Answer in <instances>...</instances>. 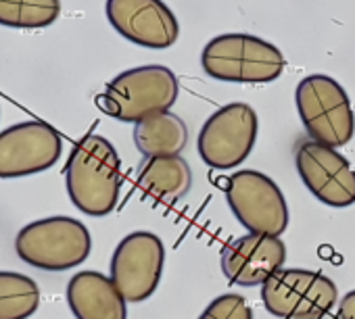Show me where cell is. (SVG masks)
<instances>
[{"label":"cell","mask_w":355,"mask_h":319,"mask_svg":"<svg viewBox=\"0 0 355 319\" xmlns=\"http://www.w3.org/2000/svg\"><path fill=\"white\" fill-rule=\"evenodd\" d=\"M65 186L73 207L82 213L109 215L121 190V158L115 146L98 134L84 136L67 158Z\"/></svg>","instance_id":"obj_1"},{"label":"cell","mask_w":355,"mask_h":319,"mask_svg":"<svg viewBox=\"0 0 355 319\" xmlns=\"http://www.w3.org/2000/svg\"><path fill=\"white\" fill-rule=\"evenodd\" d=\"M178 100V80L169 67L142 65L113 78L98 96V107L113 119L140 123L169 109Z\"/></svg>","instance_id":"obj_2"},{"label":"cell","mask_w":355,"mask_h":319,"mask_svg":"<svg viewBox=\"0 0 355 319\" xmlns=\"http://www.w3.org/2000/svg\"><path fill=\"white\" fill-rule=\"evenodd\" d=\"M203 71L211 80L236 84H270L284 71V55L272 42L251 34H222L201 53Z\"/></svg>","instance_id":"obj_3"},{"label":"cell","mask_w":355,"mask_h":319,"mask_svg":"<svg viewBox=\"0 0 355 319\" xmlns=\"http://www.w3.org/2000/svg\"><path fill=\"white\" fill-rule=\"evenodd\" d=\"M21 261L44 271H65L90 257L92 238L88 228L67 215H53L28 224L15 238Z\"/></svg>","instance_id":"obj_4"},{"label":"cell","mask_w":355,"mask_h":319,"mask_svg":"<svg viewBox=\"0 0 355 319\" xmlns=\"http://www.w3.org/2000/svg\"><path fill=\"white\" fill-rule=\"evenodd\" d=\"M299 117L313 142L338 148L355 134V115L343 86L330 75L313 73L297 84Z\"/></svg>","instance_id":"obj_5"},{"label":"cell","mask_w":355,"mask_h":319,"mask_svg":"<svg viewBox=\"0 0 355 319\" xmlns=\"http://www.w3.org/2000/svg\"><path fill=\"white\" fill-rule=\"evenodd\" d=\"M336 284L311 269H280L261 286L266 309L280 319H322L336 304Z\"/></svg>","instance_id":"obj_6"},{"label":"cell","mask_w":355,"mask_h":319,"mask_svg":"<svg viewBox=\"0 0 355 319\" xmlns=\"http://www.w3.org/2000/svg\"><path fill=\"white\" fill-rule=\"evenodd\" d=\"M234 217L249 234L280 236L288 228V205L278 184L253 170L236 172L222 184Z\"/></svg>","instance_id":"obj_7"},{"label":"cell","mask_w":355,"mask_h":319,"mask_svg":"<svg viewBox=\"0 0 355 319\" xmlns=\"http://www.w3.org/2000/svg\"><path fill=\"white\" fill-rule=\"evenodd\" d=\"M257 113L247 102L218 109L201 127L197 148L203 163L214 170H232L247 161L257 140Z\"/></svg>","instance_id":"obj_8"},{"label":"cell","mask_w":355,"mask_h":319,"mask_svg":"<svg viewBox=\"0 0 355 319\" xmlns=\"http://www.w3.org/2000/svg\"><path fill=\"white\" fill-rule=\"evenodd\" d=\"M61 134L38 119L15 123L0 131V180L42 174L59 163Z\"/></svg>","instance_id":"obj_9"},{"label":"cell","mask_w":355,"mask_h":319,"mask_svg":"<svg viewBox=\"0 0 355 319\" xmlns=\"http://www.w3.org/2000/svg\"><path fill=\"white\" fill-rule=\"evenodd\" d=\"M165 263V246L153 232H132L111 257V280L128 302H142L157 290Z\"/></svg>","instance_id":"obj_10"},{"label":"cell","mask_w":355,"mask_h":319,"mask_svg":"<svg viewBox=\"0 0 355 319\" xmlns=\"http://www.w3.org/2000/svg\"><path fill=\"white\" fill-rule=\"evenodd\" d=\"M295 165L307 190L324 205L345 209L355 203V170L336 150L320 142H301Z\"/></svg>","instance_id":"obj_11"},{"label":"cell","mask_w":355,"mask_h":319,"mask_svg":"<svg viewBox=\"0 0 355 319\" xmlns=\"http://www.w3.org/2000/svg\"><path fill=\"white\" fill-rule=\"evenodd\" d=\"M105 13L113 30L136 46L163 51L180 36L178 19L163 0H107Z\"/></svg>","instance_id":"obj_12"},{"label":"cell","mask_w":355,"mask_h":319,"mask_svg":"<svg viewBox=\"0 0 355 319\" xmlns=\"http://www.w3.org/2000/svg\"><path fill=\"white\" fill-rule=\"evenodd\" d=\"M220 263L230 284L263 286L286 263V244L278 236L247 234L224 246Z\"/></svg>","instance_id":"obj_13"},{"label":"cell","mask_w":355,"mask_h":319,"mask_svg":"<svg viewBox=\"0 0 355 319\" xmlns=\"http://www.w3.org/2000/svg\"><path fill=\"white\" fill-rule=\"evenodd\" d=\"M67 302L76 319H128V300L98 271L76 273L67 284Z\"/></svg>","instance_id":"obj_14"},{"label":"cell","mask_w":355,"mask_h":319,"mask_svg":"<svg viewBox=\"0 0 355 319\" xmlns=\"http://www.w3.org/2000/svg\"><path fill=\"white\" fill-rule=\"evenodd\" d=\"M138 190L161 203L173 205L184 199L193 188V170L187 158L178 156H148L136 176Z\"/></svg>","instance_id":"obj_15"},{"label":"cell","mask_w":355,"mask_h":319,"mask_svg":"<svg viewBox=\"0 0 355 319\" xmlns=\"http://www.w3.org/2000/svg\"><path fill=\"white\" fill-rule=\"evenodd\" d=\"M134 142L146 158L178 156L189 144V127L178 115L161 113L136 123Z\"/></svg>","instance_id":"obj_16"},{"label":"cell","mask_w":355,"mask_h":319,"mask_svg":"<svg viewBox=\"0 0 355 319\" xmlns=\"http://www.w3.org/2000/svg\"><path fill=\"white\" fill-rule=\"evenodd\" d=\"M40 307L38 284L17 271H0V319H28Z\"/></svg>","instance_id":"obj_17"},{"label":"cell","mask_w":355,"mask_h":319,"mask_svg":"<svg viewBox=\"0 0 355 319\" xmlns=\"http://www.w3.org/2000/svg\"><path fill=\"white\" fill-rule=\"evenodd\" d=\"M61 15V0H0V26L44 30Z\"/></svg>","instance_id":"obj_18"},{"label":"cell","mask_w":355,"mask_h":319,"mask_svg":"<svg viewBox=\"0 0 355 319\" xmlns=\"http://www.w3.org/2000/svg\"><path fill=\"white\" fill-rule=\"evenodd\" d=\"M199 319H253V311L245 296L230 292L214 298Z\"/></svg>","instance_id":"obj_19"},{"label":"cell","mask_w":355,"mask_h":319,"mask_svg":"<svg viewBox=\"0 0 355 319\" xmlns=\"http://www.w3.org/2000/svg\"><path fill=\"white\" fill-rule=\"evenodd\" d=\"M336 319H355V290L347 292L336 309Z\"/></svg>","instance_id":"obj_20"}]
</instances>
